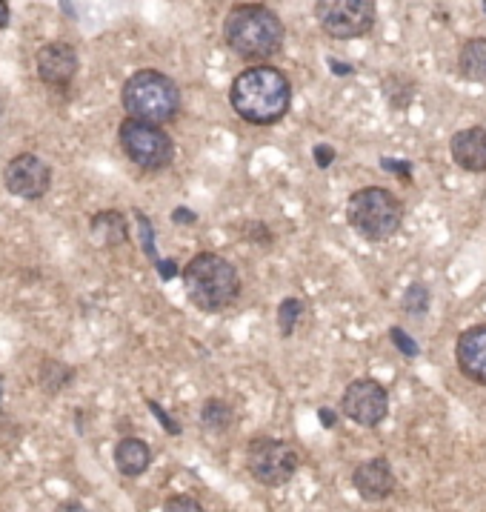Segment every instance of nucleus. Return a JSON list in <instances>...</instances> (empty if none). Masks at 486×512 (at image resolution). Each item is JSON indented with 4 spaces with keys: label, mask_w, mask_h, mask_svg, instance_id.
Here are the masks:
<instances>
[{
    "label": "nucleus",
    "mask_w": 486,
    "mask_h": 512,
    "mask_svg": "<svg viewBox=\"0 0 486 512\" xmlns=\"http://www.w3.org/2000/svg\"><path fill=\"white\" fill-rule=\"evenodd\" d=\"M152 464V450L141 438H123L115 447V467L126 478H141Z\"/></svg>",
    "instance_id": "obj_15"
},
{
    "label": "nucleus",
    "mask_w": 486,
    "mask_h": 512,
    "mask_svg": "<svg viewBox=\"0 0 486 512\" xmlns=\"http://www.w3.org/2000/svg\"><path fill=\"white\" fill-rule=\"evenodd\" d=\"M92 235L101 241L103 246H118L129 241V226H126V215L118 209H103L92 218Z\"/></svg>",
    "instance_id": "obj_16"
},
{
    "label": "nucleus",
    "mask_w": 486,
    "mask_h": 512,
    "mask_svg": "<svg viewBox=\"0 0 486 512\" xmlns=\"http://www.w3.org/2000/svg\"><path fill=\"white\" fill-rule=\"evenodd\" d=\"M298 464L301 458L295 447L281 438H255L246 447V470L269 490L289 484L292 475L298 472Z\"/></svg>",
    "instance_id": "obj_7"
},
{
    "label": "nucleus",
    "mask_w": 486,
    "mask_h": 512,
    "mask_svg": "<svg viewBox=\"0 0 486 512\" xmlns=\"http://www.w3.org/2000/svg\"><path fill=\"white\" fill-rule=\"evenodd\" d=\"M389 338H392V344H395V347L404 352L406 358H418V352H421V349H418V344L409 338V332H404L401 327H392L389 329Z\"/></svg>",
    "instance_id": "obj_23"
},
{
    "label": "nucleus",
    "mask_w": 486,
    "mask_h": 512,
    "mask_svg": "<svg viewBox=\"0 0 486 512\" xmlns=\"http://www.w3.org/2000/svg\"><path fill=\"white\" fill-rule=\"evenodd\" d=\"M232 421H235V410L221 401V398H209L206 404H203L201 410V424L206 432H215V435H221L232 427Z\"/></svg>",
    "instance_id": "obj_18"
},
{
    "label": "nucleus",
    "mask_w": 486,
    "mask_h": 512,
    "mask_svg": "<svg viewBox=\"0 0 486 512\" xmlns=\"http://www.w3.org/2000/svg\"><path fill=\"white\" fill-rule=\"evenodd\" d=\"M121 103L129 118L166 126L181 112V89L158 69H141L123 83Z\"/></svg>",
    "instance_id": "obj_4"
},
{
    "label": "nucleus",
    "mask_w": 486,
    "mask_h": 512,
    "mask_svg": "<svg viewBox=\"0 0 486 512\" xmlns=\"http://www.w3.org/2000/svg\"><path fill=\"white\" fill-rule=\"evenodd\" d=\"M381 169L386 172H395L401 181L406 184H412V164H406V161H392V158H381Z\"/></svg>",
    "instance_id": "obj_25"
},
{
    "label": "nucleus",
    "mask_w": 486,
    "mask_h": 512,
    "mask_svg": "<svg viewBox=\"0 0 486 512\" xmlns=\"http://www.w3.org/2000/svg\"><path fill=\"white\" fill-rule=\"evenodd\" d=\"M284 21L264 3H238L223 21L226 46L249 63H264L284 49Z\"/></svg>",
    "instance_id": "obj_2"
},
{
    "label": "nucleus",
    "mask_w": 486,
    "mask_h": 512,
    "mask_svg": "<svg viewBox=\"0 0 486 512\" xmlns=\"http://www.w3.org/2000/svg\"><path fill=\"white\" fill-rule=\"evenodd\" d=\"M484 12H486V0H484Z\"/></svg>",
    "instance_id": "obj_33"
},
{
    "label": "nucleus",
    "mask_w": 486,
    "mask_h": 512,
    "mask_svg": "<svg viewBox=\"0 0 486 512\" xmlns=\"http://www.w3.org/2000/svg\"><path fill=\"white\" fill-rule=\"evenodd\" d=\"M406 315L412 318H421L429 312V287L426 284H412V287L404 292V301H401Z\"/></svg>",
    "instance_id": "obj_21"
},
{
    "label": "nucleus",
    "mask_w": 486,
    "mask_h": 512,
    "mask_svg": "<svg viewBox=\"0 0 486 512\" xmlns=\"http://www.w3.org/2000/svg\"><path fill=\"white\" fill-rule=\"evenodd\" d=\"M0 398H3V375H0Z\"/></svg>",
    "instance_id": "obj_32"
},
{
    "label": "nucleus",
    "mask_w": 486,
    "mask_h": 512,
    "mask_svg": "<svg viewBox=\"0 0 486 512\" xmlns=\"http://www.w3.org/2000/svg\"><path fill=\"white\" fill-rule=\"evenodd\" d=\"M35 69H38L41 83H46V86H55V89L66 86L78 75V52L72 43L66 41L43 43L35 55Z\"/></svg>",
    "instance_id": "obj_11"
},
{
    "label": "nucleus",
    "mask_w": 486,
    "mask_h": 512,
    "mask_svg": "<svg viewBox=\"0 0 486 512\" xmlns=\"http://www.w3.org/2000/svg\"><path fill=\"white\" fill-rule=\"evenodd\" d=\"M172 218H175V221H189V224H192V221H195V212H186V209H175V215H172Z\"/></svg>",
    "instance_id": "obj_28"
},
{
    "label": "nucleus",
    "mask_w": 486,
    "mask_h": 512,
    "mask_svg": "<svg viewBox=\"0 0 486 512\" xmlns=\"http://www.w3.org/2000/svg\"><path fill=\"white\" fill-rule=\"evenodd\" d=\"M321 421H324V427H335V412H329V410H321Z\"/></svg>",
    "instance_id": "obj_30"
},
{
    "label": "nucleus",
    "mask_w": 486,
    "mask_h": 512,
    "mask_svg": "<svg viewBox=\"0 0 486 512\" xmlns=\"http://www.w3.org/2000/svg\"><path fill=\"white\" fill-rule=\"evenodd\" d=\"M3 186L23 201H41L52 186V169L41 155L23 152L15 155L3 169Z\"/></svg>",
    "instance_id": "obj_10"
},
{
    "label": "nucleus",
    "mask_w": 486,
    "mask_h": 512,
    "mask_svg": "<svg viewBox=\"0 0 486 512\" xmlns=\"http://www.w3.org/2000/svg\"><path fill=\"white\" fill-rule=\"evenodd\" d=\"M186 298L201 312H223L241 295V275L218 252H198L181 272Z\"/></svg>",
    "instance_id": "obj_3"
},
{
    "label": "nucleus",
    "mask_w": 486,
    "mask_h": 512,
    "mask_svg": "<svg viewBox=\"0 0 486 512\" xmlns=\"http://www.w3.org/2000/svg\"><path fill=\"white\" fill-rule=\"evenodd\" d=\"M452 161L464 172H486V129L484 126H469L452 135L449 141Z\"/></svg>",
    "instance_id": "obj_14"
},
{
    "label": "nucleus",
    "mask_w": 486,
    "mask_h": 512,
    "mask_svg": "<svg viewBox=\"0 0 486 512\" xmlns=\"http://www.w3.org/2000/svg\"><path fill=\"white\" fill-rule=\"evenodd\" d=\"M0 3H6V0H0Z\"/></svg>",
    "instance_id": "obj_34"
},
{
    "label": "nucleus",
    "mask_w": 486,
    "mask_h": 512,
    "mask_svg": "<svg viewBox=\"0 0 486 512\" xmlns=\"http://www.w3.org/2000/svg\"><path fill=\"white\" fill-rule=\"evenodd\" d=\"M75 378V369H69L61 361H43L41 367V384L46 392H61L69 381Z\"/></svg>",
    "instance_id": "obj_19"
},
{
    "label": "nucleus",
    "mask_w": 486,
    "mask_h": 512,
    "mask_svg": "<svg viewBox=\"0 0 486 512\" xmlns=\"http://www.w3.org/2000/svg\"><path fill=\"white\" fill-rule=\"evenodd\" d=\"M458 69L466 81L486 86V38H472L458 52Z\"/></svg>",
    "instance_id": "obj_17"
},
{
    "label": "nucleus",
    "mask_w": 486,
    "mask_h": 512,
    "mask_svg": "<svg viewBox=\"0 0 486 512\" xmlns=\"http://www.w3.org/2000/svg\"><path fill=\"white\" fill-rule=\"evenodd\" d=\"M332 161H335V149H332V146H315V164L321 166V169H326V166H332Z\"/></svg>",
    "instance_id": "obj_26"
},
{
    "label": "nucleus",
    "mask_w": 486,
    "mask_h": 512,
    "mask_svg": "<svg viewBox=\"0 0 486 512\" xmlns=\"http://www.w3.org/2000/svg\"><path fill=\"white\" fill-rule=\"evenodd\" d=\"M455 361L466 381L486 387V324L461 332L458 347H455Z\"/></svg>",
    "instance_id": "obj_13"
},
{
    "label": "nucleus",
    "mask_w": 486,
    "mask_h": 512,
    "mask_svg": "<svg viewBox=\"0 0 486 512\" xmlns=\"http://www.w3.org/2000/svg\"><path fill=\"white\" fill-rule=\"evenodd\" d=\"M135 218H138V224H141V246H143V252L149 255V261H161L158 258V249H155V232H152V224H149V218L143 215L141 209L135 212Z\"/></svg>",
    "instance_id": "obj_22"
},
{
    "label": "nucleus",
    "mask_w": 486,
    "mask_h": 512,
    "mask_svg": "<svg viewBox=\"0 0 486 512\" xmlns=\"http://www.w3.org/2000/svg\"><path fill=\"white\" fill-rule=\"evenodd\" d=\"M118 144L123 155L143 172H161L175 161V144L158 123L129 118L118 126Z\"/></svg>",
    "instance_id": "obj_6"
},
{
    "label": "nucleus",
    "mask_w": 486,
    "mask_h": 512,
    "mask_svg": "<svg viewBox=\"0 0 486 512\" xmlns=\"http://www.w3.org/2000/svg\"><path fill=\"white\" fill-rule=\"evenodd\" d=\"M341 410L361 427H378L389 412V392L375 378H358L344 390Z\"/></svg>",
    "instance_id": "obj_9"
},
{
    "label": "nucleus",
    "mask_w": 486,
    "mask_h": 512,
    "mask_svg": "<svg viewBox=\"0 0 486 512\" xmlns=\"http://www.w3.org/2000/svg\"><path fill=\"white\" fill-rule=\"evenodd\" d=\"M149 407H152V412H155V415H158V418H161L163 424H166V427H169V432H172V435H178V424H175V421H169V415H166V412H161V407H158V404H155V401H149Z\"/></svg>",
    "instance_id": "obj_27"
},
{
    "label": "nucleus",
    "mask_w": 486,
    "mask_h": 512,
    "mask_svg": "<svg viewBox=\"0 0 486 512\" xmlns=\"http://www.w3.org/2000/svg\"><path fill=\"white\" fill-rule=\"evenodd\" d=\"M9 26V9H6V3H0V29H6Z\"/></svg>",
    "instance_id": "obj_31"
},
{
    "label": "nucleus",
    "mask_w": 486,
    "mask_h": 512,
    "mask_svg": "<svg viewBox=\"0 0 486 512\" xmlns=\"http://www.w3.org/2000/svg\"><path fill=\"white\" fill-rule=\"evenodd\" d=\"M329 66H332V72H338V75H349V72H352V66H344L341 61H329Z\"/></svg>",
    "instance_id": "obj_29"
},
{
    "label": "nucleus",
    "mask_w": 486,
    "mask_h": 512,
    "mask_svg": "<svg viewBox=\"0 0 486 512\" xmlns=\"http://www.w3.org/2000/svg\"><path fill=\"white\" fill-rule=\"evenodd\" d=\"M229 103L241 121L252 126H272L284 121L292 106V83L278 66L255 63L232 81Z\"/></svg>",
    "instance_id": "obj_1"
},
{
    "label": "nucleus",
    "mask_w": 486,
    "mask_h": 512,
    "mask_svg": "<svg viewBox=\"0 0 486 512\" xmlns=\"http://www.w3.org/2000/svg\"><path fill=\"white\" fill-rule=\"evenodd\" d=\"M352 484H355L358 495L364 501H369V504L386 501L395 492V472H392V464L386 458H369V461L355 467Z\"/></svg>",
    "instance_id": "obj_12"
},
{
    "label": "nucleus",
    "mask_w": 486,
    "mask_h": 512,
    "mask_svg": "<svg viewBox=\"0 0 486 512\" xmlns=\"http://www.w3.org/2000/svg\"><path fill=\"white\" fill-rule=\"evenodd\" d=\"M378 18L375 0H318L315 21L335 41H355L372 32Z\"/></svg>",
    "instance_id": "obj_8"
},
{
    "label": "nucleus",
    "mask_w": 486,
    "mask_h": 512,
    "mask_svg": "<svg viewBox=\"0 0 486 512\" xmlns=\"http://www.w3.org/2000/svg\"><path fill=\"white\" fill-rule=\"evenodd\" d=\"M346 221L364 241L381 244L392 235H398V229L404 224V204L398 201L395 192H389L384 186H364L349 195Z\"/></svg>",
    "instance_id": "obj_5"
},
{
    "label": "nucleus",
    "mask_w": 486,
    "mask_h": 512,
    "mask_svg": "<svg viewBox=\"0 0 486 512\" xmlns=\"http://www.w3.org/2000/svg\"><path fill=\"white\" fill-rule=\"evenodd\" d=\"M301 315H304V301H298V298H284L278 304V329H281L284 338L295 335V327H298Z\"/></svg>",
    "instance_id": "obj_20"
},
{
    "label": "nucleus",
    "mask_w": 486,
    "mask_h": 512,
    "mask_svg": "<svg viewBox=\"0 0 486 512\" xmlns=\"http://www.w3.org/2000/svg\"><path fill=\"white\" fill-rule=\"evenodd\" d=\"M163 510L166 512H178V510H189V512H203V507L192 498V495H172L169 501H163Z\"/></svg>",
    "instance_id": "obj_24"
}]
</instances>
